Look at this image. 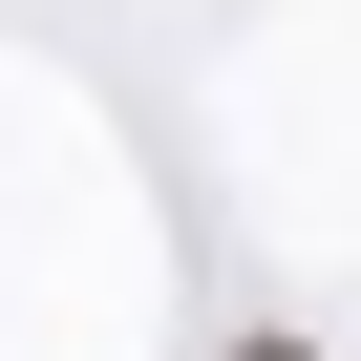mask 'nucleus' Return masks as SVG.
<instances>
[{
	"mask_svg": "<svg viewBox=\"0 0 361 361\" xmlns=\"http://www.w3.org/2000/svg\"><path fill=\"white\" fill-rule=\"evenodd\" d=\"M234 361H298V340H234Z\"/></svg>",
	"mask_w": 361,
	"mask_h": 361,
	"instance_id": "f257e3e1",
	"label": "nucleus"
}]
</instances>
